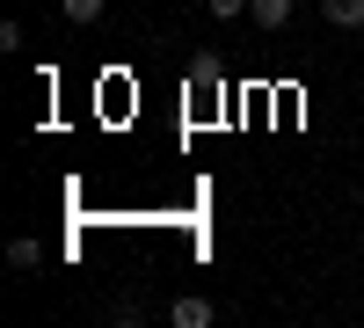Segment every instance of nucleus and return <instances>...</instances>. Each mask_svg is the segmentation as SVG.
<instances>
[{
    "instance_id": "f257e3e1",
    "label": "nucleus",
    "mask_w": 364,
    "mask_h": 328,
    "mask_svg": "<svg viewBox=\"0 0 364 328\" xmlns=\"http://www.w3.org/2000/svg\"><path fill=\"white\" fill-rule=\"evenodd\" d=\"M168 321H175V328H211V321H219V307H211V300H175Z\"/></svg>"
},
{
    "instance_id": "f03ea898",
    "label": "nucleus",
    "mask_w": 364,
    "mask_h": 328,
    "mask_svg": "<svg viewBox=\"0 0 364 328\" xmlns=\"http://www.w3.org/2000/svg\"><path fill=\"white\" fill-rule=\"evenodd\" d=\"M291 8H299V0H248V15H255L262 29H284V22H291Z\"/></svg>"
},
{
    "instance_id": "7ed1b4c3",
    "label": "nucleus",
    "mask_w": 364,
    "mask_h": 328,
    "mask_svg": "<svg viewBox=\"0 0 364 328\" xmlns=\"http://www.w3.org/2000/svg\"><path fill=\"white\" fill-rule=\"evenodd\" d=\"M321 15L336 29H364V0H321Z\"/></svg>"
},
{
    "instance_id": "20e7f679",
    "label": "nucleus",
    "mask_w": 364,
    "mask_h": 328,
    "mask_svg": "<svg viewBox=\"0 0 364 328\" xmlns=\"http://www.w3.org/2000/svg\"><path fill=\"white\" fill-rule=\"evenodd\" d=\"M190 88H226V66H219L211 51H197V58H190Z\"/></svg>"
},
{
    "instance_id": "39448f33",
    "label": "nucleus",
    "mask_w": 364,
    "mask_h": 328,
    "mask_svg": "<svg viewBox=\"0 0 364 328\" xmlns=\"http://www.w3.org/2000/svg\"><path fill=\"white\" fill-rule=\"evenodd\" d=\"M8 263H15V270H37L44 248H37V241H15V248H8Z\"/></svg>"
},
{
    "instance_id": "423d86ee",
    "label": "nucleus",
    "mask_w": 364,
    "mask_h": 328,
    "mask_svg": "<svg viewBox=\"0 0 364 328\" xmlns=\"http://www.w3.org/2000/svg\"><path fill=\"white\" fill-rule=\"evenodd\" d=\"M58 8H66V22H95V15H102V0H58Z\"/></svg>"
},
{
    "instance_id": "0eeeda50",
    "label": "nucleus",
    "mask_w": 364,
    "mask_h": 328,
    "mask_svg": "<svg viewBox=\"0 0 364 328\" xmlns=\"http://www.w3.org/2000/svg\"><path fill=\"white\" fill-rule=\"evenodd\" d=\"M204 8L219 15V22H233V15H248V0H204Z\"/></svg>"
},
{
    "instance_id": "6e6552de",
    "label": "nucleus",
    "mask_w": 364,
    "mask_h": 328,
    "mask_svg": "<svg viewBox=\"0 0 364 328\" xmlns=\"http://www.w3.org/2000/svg\"><path fill=\"white\" fill-rule=\"evenodd\" d=\"M357 37H364V29H357Z\"/></svg>"
}]
</instances>
